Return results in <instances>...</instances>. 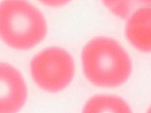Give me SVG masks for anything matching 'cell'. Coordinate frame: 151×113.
Here are the masks:
<instances>
[{
  "label": "cell",
  "mask_w": 151,
  "mask_h": 113,
  "mask_svg": "<svg viewBox=\"0 0 151 113\" xmlns=\"http://www.w3.org/2000/svg\"><path fill=\"white\" fill-rule=\"evenodd\" d=\"M84 76L95 86L119 87L127 81L132 70L130 56L115 39L96 37L83 48L81 55Z\"/></svg>",
  "instance_id": "1"
},
{
  "label": "cell",
  "mask_w": 151,
  "mask_h": 113,
  "mask_svg": "<svg viewBox=\"0 0 151 113\" xmlns=\"http://www.w3.org/2000/svg\"><path fill=\"white\" fill-rule=\"evenodd\" d=\"M42 13L27 0H3L0 2V38L17 50L31 49L47 34Z\"/></svg>",
  "instance_id": "2"
},
{
  "label": "cell",
  "mask_w": 151,
  "mask_h": 113,
  "mask_svg": "<svg viewBox=\"0 0 151 113\" xmlns=\"http://www.w3.org/2000/svg\"><path fill=\"white\" fill-rule=\"evenodd\" d=\"M31 77L36 85L48 92L65 89L73 80L75 65L72 56L64 49L50 46L37 54L30 62Z\"/></svg>",
  "instance_id": "3"
},
{
  "label": "cell",
  "mask_w": 151,
  "mask_h": 113,
  "mask_svg": "<svg viewBox=\"0 0 151 113\" xmlns=\"http://www.w3.org/2000/svg\"><path fill=\"white\" fill-rule=\"evenodd\" d=\"M27 98V88L20 72L8 64L0 62V113L18 111Z\"/></svg>",
  "instance_id": "4"
},
{
  "label": "cell",
  "mask_w": 151,
  "mask_h": 113,
  "mask_svg": "<svg viewBox=\"0 0 151 113\" xmlns=\"http://www.w3.org/2000/svg\"><path fill=\"white\" fill-rule=\"evenodd\" d=\"M125 35L130 45L142 52L151 49V8L146 6L135 10L127 18Z\"/></svg>",
  "instance_id": "5"
},
{
  "label": "cell",
  "mask_w": 151,
  "mask_h": 113,
  "mask_svg": "<svg viewBox=\"0 0 151 113\" xmlns=\"http://www.w3.org/2000/svg\"><path fill=\"white\" fill-rule=\"evenodd\" d=\"M84 112H131L128 103L122 98L112 94H97L88 99L83 107Z\"/></svg>",
  "instance_id": "6"
},
{
  "label": "cell",
  "mask_w": 151,
  "mask_h": 113,
  "mask_svg": "<svg viewBox=\"0 0 151 113\" xmlns=\"http://www.w3.org/2000/svg\"><path fill=\"white\" fill-rule=\"evenodd\" d=\"M106 8L114 15L127 18L137 9L150 6L151 0H101Z\"/></svg>",
  "instance_id": "7"
},
{
  "label": "cell",
  "mask_w": 151,
  "mask_h": 113,
  "mask_svg": "<svg viewBox=\"0 0 151 113\" xmlns=\"http://www.w3.org/2000/svg\"><path fill=\"white\" fill-rule=\"evenodd\" d=\"M44 5L51 7H59L68 4L71 0H38Z\"/></svg>",
  "instance_id": "8"
}]
</instances>
